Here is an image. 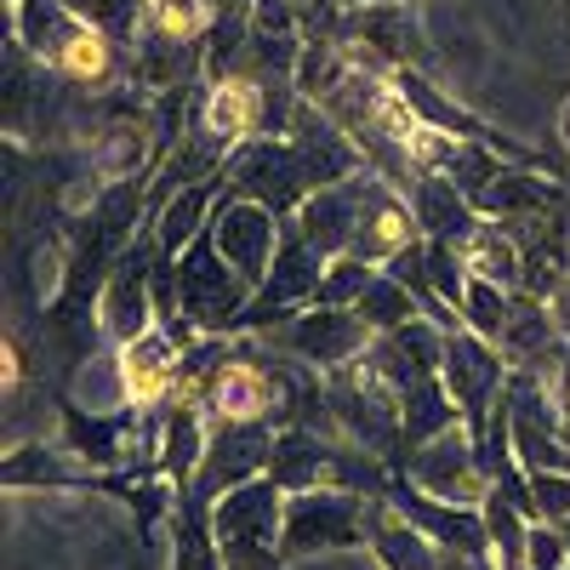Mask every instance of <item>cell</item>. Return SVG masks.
<instances>
[{
    "instance_id": "6da1fadb",
    "label": "cell",
    "mask_w": 570,
    "mask_h": 570,
    "mask_svg": "<svg viewBox=\"0 0 570 570\" xmlns=\"http://www.w3.org/2000/svg\"><path fill=\"white\" fill-rule=\"evenodd\" d=\"M325 405H331V422H337V434L371 456H383L394 473H405V405L400 394L383 383V376L371 371V360L360 354L354 365H337L325 371Z\"/></svg>"
},
{
    "instance_id": "7a4b0ae2",
    "label": "cell",
    "mask_w": 570,
    "mask_h": 570,
    "mask_svg": "<svg viewBox=\"0 0 570 570\" xmlns=\"http://www.w3.org/2000/svg\"><path fill=\"white\" fill-rule=\"evenodd\" d=\"M212 542L223 570H279L285 564V491L268 480H246L212 502Z\"/></svg>"
},
{
    "instance_id": "3957f363",
    "label": "cell",
    "mask_w": 570,
    "mask_h": 570,
    "mask_svg": "<svg viewBox=\"0 0 570 570\" xmlns=\"http://www.w3.org/2000/svg\"><path fill=\"white\" fill-rule=\"evenodd\" d=\"M171 268H177V320H188L200 337H234V320L246 314L257 285L246 274H234V263L212 240V228L195 246H183Z\"/></svg>"
},
{
    "instance_id": "277c9868",
    "label": "cell",
    "mask_w": 570,
    "mask_h": 570,
    "mask_svg": "<svg viewBox=\"0 0 570 570\" xmlns=\"http://www.w3.org/2000/svg\"><path fill=\"white\" fill-rule=\"evenodd\" d=\"M223 188L268 206L285 223V217H297L303 200L314 195V177H308L292 137H246V142H234L228 160H223Z\"/></svg>"
},
{
    "instance_id": "5b68a950",
    "label": "cell",
    "mask_w": 570,
    "mask_h": 570,
    "mask_svg": "<svg viewBox=\"0 0 570 570\" xmlns=\"http://www.w3.org/2000/svg\"><path fill=\"white\" fill-rule=\"evenodd\" d=\"M320 279H325V257L303 240V234L285 223L279 234V252H274V268L268 279L252 292L246 314L234 320V337H252V331H268V325H285V320H297L303 308L320 303Z\"/></svg>"
},
{
    "instance_id": "8992f818",
    "label": "cell",
    "mask_w": 570,
    "mask_h": 570,
    "mask_svg": "<svg viewBox=\"0 0 570 570\" xmlns=\"http://www.w3.org/2000/svg\"><path fill=\"white\" fill-rule=\"evenodd\" d=\"M445 389H451V400H456V411H462V428L473 440L485 445V434H491V411H497V400H502V389H508V354L491 343V337H480V331H445Z\"/></svg>"
},
{
    "instance_id": "52a82bcc",
    "label": "cell",
    "mask_w": 570,
    "mask_h": 570,
    "mask_svg": "<svg viewBox=\"0 0 570 570\" xmlns=\"http://www.w3.org/2000/svg\"><path fill=\"white\" fill-rule=\"evenodd\" d=\"M155 263H160L155 228H137V240L120 252V263L109 268L104 292H98V331H104V337L131 343L149 325H160V308H155Z\"/></svg>"
},
{
    "instance_id": "ba28073f",
    "label": "cell",
    "mask_w": 570,
    "mask_h": 570,
    "mask_svg": "<svg viewBox=\"0 0 570 570\" xmlns=\"http://www.w3.org/2000/svg\"><path fill=\"white\" fill-rule=\"evenodd\" d=\"M343 46L365 69H428V35L411 0H376V7H348Z\"/></svg>"
},
{
    "instance_id": "9c48e42d",
    "label": "cell",
    "mask_w": 570,
    "mask_h": 570,
    "mask_svg": "<svg viewBox=\"0 0 570 570\" xmlns=\"http://www.w3.org/2000/svg\"><path fill=\"white\" fill-rule=\"evenodd\" d=\"M371 502L376 497H360V491H343V485H314V491L285 497V559L365 542Z\"/></svg>"
},
{
    "instance_id": "30bf717a",
    "label": "cell",
    "mask_w": 570,
    "mask_h": 570,
    "mask_svg": "<svg viewBox=\"0 0 570 570\" xmlns=\"http://www.w3.org/2000/svg\"><path fill=\"white\" fill-rule=\"evenodd\" d=\"M405 480L422 485L428 497L440 502H462V508H480L485 491H491V468H485V451L468 428H445L440 440H428L405 456Z\"/></svg>"
},
{
    "instance_id": "8fae6325",
    "label": "cell",
    "mask_w": 570,
    "mask_h": 570,
    "mask_svg": "<svg viewBox=\"0 0 570 570\" xmlns=\"http://www.w3.org/2000/svg\"><path fill=\"white\" fill-rule=\"evenodd\" d=\"M268 456H274V422H212V440H206V456H200V473L188 485V497L212 508L234 485L263 480Z\"/></svg>"
},
{
    "instance_id": "7c38bea8",
    "label": "cell",
    "mask_w": 570,
    "mask_h": 570,
    "mask_svg": "<svg viewBox=\"0 0 570 570\" xmlns=\"http://www.w3.org/2000/svg\"><path fill=\"white\" fill-rule=\"evenodd\" d=\"M371 337H376V331L354 308L314 303V308H303L297 320H285L274 331V348H285V354L303 360V365H320V376H325V371H337V365H354L371 348Z\"/></svg>"
},
{
    "instance_id": "4fadbf2b",
    "label": "cell",
    "mask_w": 570,
    "mask_h": 570,
    "mask_svg": "<svg viewBox=\"0 0 570 570\" xmlns=\"http://www.w3.org/2000/svg\"><path fill=\"white\" fill-rule=\"evenodd\" d=\"M279 234H285V223L268 206H257L246 195H228V188H223V200L212 212V240L234 263V274H246L252 285H263L268 268H274V252H279Z\"/></svg>"
},
{
    "instance_id": "5bb4252c",
    "label": "cell",
    "mask_w": 570,
    "mask_h": 570,
    "mask_svg": "<svg viewBox=\"0 0 570 570\" xmlns=\"http://www.w3.org/2000/svg\"><path fill=\"white\" fill-rule=\"evenodd\" d=\"M389 502L411 519V525L434 542L440 553H468V559H491V537H485V513L462 508V502H440L428 497L422 485H411L405 473L389 480Z\"/></svg>"
},
{
    "instance_id": "9a60e30c",
    "label": "cell",
    "mask_w": 570,
    "mask_h": 570,
    "mask_svg": "<svg viewBox=\"0 0 570 570\" xmlns=\"http://www.w3.org/2000/svg\"><path fill=\"white\" fill-rule=\"evenodd\" d=\"M120 400H131L137 411H149L160 400H171L183 389V343L171 337L166 325H149L142 337L120 343Z\"/></svg>"
},
{
    "instance_id": "2e32d148",
    "label": "cell",
    "mask_w": 570,
    "mask_h": 570,
    "mask_svg": "<svg viewBox=\"0 0 570 570\" xmlns=\"http://www.w3.org/2000/svg\"><path fill=\"white\" fill-rule=\"evenodd\" d=\"M365 360H371V371L383 376L394 394H411L416 383L440 376V365H445V331H440L434 320H422V314H416V320H405L400 331H383V337H371Z\"/></svg>"
},
{
    "instance_id": "e0dca14e",
    "label": "cell",
    "mask_w": 570,
    "mask_h": 570,
    "mask_svg": "<svg viewBox=\"0 0 570 570\" xmlns=\"http://www.w3.org/2000/svg\"><path fill=\"white\" fill-rule=\"evenodd\" d=\"M422 240V223L411 212V200L394 183H383L376 171H365V206H360V234H354V257L389 268L405 246Z\"/></svg>"
},
{
    "instance_id": "ac0fdd59",
    "label": "cell",
    "mask_w": 570,
    "mask_h": 570,
    "mask_svg": "<svg viewBox=\"0 0 570 570\" xmlns=\"http://www.w3.org/2000/svg\"><path fill=\"white\" fill-rule=\"evenodd\" d=\"M297 142V155H303V166H308V177H314V188H331V183H348V177H360V171H371L365 166V155H360V142L331 120L320 104H297V115H292V131H285Z\"/></svg>"
},
{
    "instance_id": "d6986e66",
    "label": "cell",
    "mask_w": 570,
    "mask_h": 570,
    "mask_svg": "<svg viewBox=\"0 0 570 570\" xmlns=\"http://www.w3.org/2000/svg\"><path fill=\"white\" fill-rule=\"evenodd\" d=\"M360 206H365V171L348 177V183H331V188H314V195L303 200L297 217H285L303 240L331 263V257H343L354 252V234H360Z\"/></svg>"
},
{
    "instance_id": "ffe728a7",
    "label": "cell",
    "mask_w": 570,
    "mask_h": 570,
    "mask_svg": "<svg viewBox=\"0 0 570 570\" xmlns=\"http://www.w3.org/2000/svg\"><path fill=\"white\" fill-rule=\"evenodd\" d=\"M331 456H337V434H320V428L303 422H285L274 434V456H268V480L297 497L314 485H331Z\"/></svg>"
},
{
    "instance_id": "44dd1931",
    "label": "cell",
    "mask_w": 570,
    "mask_h": 570,
    "mask_svg": "<svg viewBox=\"0 0 570 570\" xmlns=\"http://www.w3.org/2000/svg\"><path fill=\"white\" fill-rule=\"evenodd\" d=\"M411 212H416V223H422V240H451V246H462L473 228H480L485 217H480V206H473L462 188L451 183V177H440V171H416V183H411Z\"/></svg>"
},
{
    "instance_id": "7402d4cb",
    "label": "cell",
    "mask_w": 570,
    "mask_h": 570,
    "mask_svg": "<svg viewBox=\"0 0 570 570\" xmlns=\"http://www.w3.org/2000/svg\"><path fill=\"white\" fill-rule=\"evenodd\" d=\"M365 542H371V553H376V564H383V570H445V564H440V548L428 542L389 497L371 502V513H365Z\"/></svg>"
},
{
    "instance_id": "603a6c76",
    "label": "cell",
    "mask_w": 570,
    "mask_h": 570,
    "mask_svg": "<svg viewBox=\"0 0 570 570\" xmlns=\"http://www.w3.org/2000/svg\"><path fill=\"white\" fill-rule=\"evenodd\" d=\"M559 343H564V337H559L553 303L537 297V292H513V297H508V320H502V337H497V348L508 354V365L531 371V365H542Z\"/></svg>"
},
{
    "instance_id": "cb8c5ba5",
    "label": "cell",
    "mask_w": 570,
    "mask_h": 570,
    "mask_svg": "<svg viewBox=\"0 0 570 570\" xmlns=\"http://www.w3.org/2000/svg\"><path fill=\"white\" fill-rule=\"evenodd\" d=\"M206 440H212V416L200 400H177L171 416H166V434H160V473L188 491L195 485V473H200V456H206Z\"/></svg>"
},
{
    "instance_id": "d4e9b609",
    "label": "cell",
    "mask_w": 570,
    "mask_h": 570,
    "mask_svg": "<svg viewBox=\"0 0 570 570\" xmlns=\"http://www.w3.org/2000/svg\"><path fill=\"white\" fill-rule=\"evenodd\" d=\"M217 200H223V177H206V183H188L183 195H171L160 212H155V246L166 252V257H177L183 246H195L200 234L212 228V212H217Z\"/></svg>"
},
{
    "instance_id": "484cf974",
    "label": "cell",
    "mask_w": 570,
    "mask_h": 570,
    "mask_svg": "<svg viewBox=\"0 0 570 570\" xmlns=\"http://www.w3.org/2000/svg\"><path fill=\"white\" fill-rule=\"evenodd\" d=\"M462 263H468V279H491V285H502V292H519V279H525L513 228L497 223V217H485V223L462 240Z\"/></svg>"
},
{
    "instance_id": "4316f807",
    "label": "cell",
    "mask_w": 570,
    "mask_h": 570,
    "mask_svg": "<svg viewBox=\"0 0 570 570\" xmlns=\"http://www.w3.org/2000/svg\"><path fill=\"white\" fill-rule=\"evenodd\" d=\"M63 434H69V451L86 456L91 468H115L131 456V440H137V416H98V411H63Z\"/></svg>"
},
{
    "instance_id": "83f0119b",
    "label": "cell",
    "mask_w": 570,
    "mask_h": 570,
    "mask_svg": "<svg viewBox=\"0 0 570 570\" xmlns=\"http://www.w3.org/2000/svg\"><path fill=\"white\" fill-rule=\"evenodd\" d=\"M480 513H485V537H491V564H497V570H525V542H531L537 519L519 508L513 497H502L497 485L485 491Z\"/></svg>"
},
{
    "instance_id": "f1b7e54d",
    "label": "cell",
    "mask_w": 570,
    "mask_h": 570,
    "mask_svg": "<svg viewBox=\"0 0 570 570\" xmlns=\"http://www.w3.org/2000/svg\"><path fill=\"white\" fill-rule=\"evenodd\" d=\"M354 314H360V320L376 331V337H383V331H400L405 320H416L422 308H416V297L405 292V285H400V279L383 268V274H376V279L365 285V297L354 303Z\"/></svg>"
},
{
    "instance_id": "f546056e",
    "label": "cell",
    "mask_w": 570,
    "mask_h": 570,
    "mask_svg": "<svg viewBox=\"0 0 570 570\" xmlns=\"http://www.w3.org/2000/svg\"><path fill=\"white\" fill-rule=\"evenodd\" d=\"M7 485H98V480H86V473H75L58 451H12L7 456Z\"/></svg>"
},
{
    "instance_id": "4dcf8cb0",
    "label": "cell",
    "mask_w": 570,
    "mask_h": 570,
    "mask_svg": "<svg viewBox=\"0 0 570 570\" xmlns=\"http://www.w3.org/2000/svg\"><path fill=\"white\" fill-rule=\"evenodd\" d=\"M376 274H383V268L365 263V257H354V252L331 257V263H325V279H320V303H325V308H354Z\"/></svg>"
},
{
    "instance_id": "1f68e13d",
    "label": "cell",
    "mask_w": 570,
    "mask_h": 570,
    "mask_svg": "<svg viewBox=\"0 0 570 570\" xmlns=\"http://www.w3.org/2000/svg\"><path fill=\"white\" fill-rule=\"evenodd\" d=\"M69 7H75L86 23H98L109 40H120L126 52H131L137 35H142V0H69Z\"/></svg>"
},
{
    "instance_id": "d6a6232c",
    "label": "cell",
    "mask_w": 570,
    "mask_h": 570,
    "mask_svg": "<svg viewBox=\"0 0 570 570\" xmlns=\"http://www.w3.org/2000/svg\"><path fill=\"white\" fill-rule=\"evenodd\" d=\"M508 297H513V292H502V285H491V279H468V297H462V325L497 343V337H502V320H508Z\"/></svg>"
},
{
    "instance_id": "836d02e7",
    "label": "cell",
    "mask_w": 570,
    "mask_h": 570,
    "mask_svg": "<svg viewBox=\"0 0 570 570\" xmlns=\"http://www.w3.org/2000/svg\"><path fill=\"white\" fill-rule=\"evenodd\" d=\"M525 480H531L537 519H548V525L570 519V473H525Z\"/></svg>"
},
{
    "instance_id": "e575fe53",
    "label": "cell",
    "mask_w": 570,
    "mask_h": 570,
    "mask_svg": "<svg viewBox=\"0 0 570 570\" xmlns=\"http://www.w3.org/2000/svg\"><path fill=\"white\" fill-rule=\"evenodd\" d=\"M525 570H570V548L559 537V525L537 519L531 525V542H525Z\"/></svg>"
},
{
    "instance_id": "d590c367",
    "label": "cell",
    "mask_w": 570,
    "mask_h": 570,
    "mask_svg": "<svg viewBox=\"0 0 570 570\" xmlns=\"http://www.w3.org/2000/svg\"><path fill=\"white\" fill-rule=\"evenodd\" d=\"M23 376H29V365H23V343H18V337H7V394H18V389H23Z\"/></svg>"
},
{
    "instance_id": "8d00e7d4",
    "label": "cell",
    "mask_w": 570,
    "mask_h": 570,
    "mask_svg": "<svg viewBox=\"0 0 570 570\" xmlns=\"http://www.w3.org/2000/svg\"><path fill=\"white\" fill-rule=\"evenodd\" d=\"M252 7H257V0H206L212 18H252Z\"/></svg>"
},
{
    "instance_id": "74e56055",
    "label": "cell",
    "mask_w": 570,
    "mask_h": 570,
    "mask_svg": "<svg viewBox=\"0 0 570 570\" xmlns=\"http://www.w3.org/2000/svg\"><path fill=\"white\" fill-rule=\"evenodd\" d=\"M559 537H564V548H570V519H559Z\"/></svg>"
},
{
    "instance_id": "f35d334b",
    "label": "cell",
    "mask_w": 570,
    "mask_h": 570,
    "mask_svg": "<svg viewBox=\"0 0 570 570\" xmlns=\"http://www.w3.org/2000/svg\"><path fill=\"white\" fill-rule=\"evenodd\" d=\"M343 7H376V0H343Z\"/></svg>"
}]
</instances>
